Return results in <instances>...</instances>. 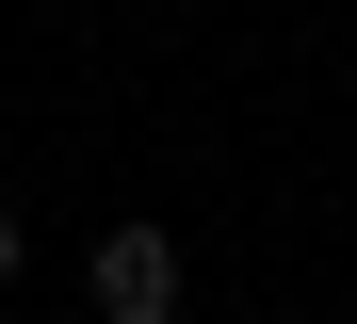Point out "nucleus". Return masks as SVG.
<instances>
[{
	"instance_id": "f03ea898",
	"label": "nucleus",
	"mask_w": 357,
	"mask_h": 324,
	"mask_svg": "<svg viewBox=\"0 0 357 324\" xmlns=\"http://www.w3.org/2000/svg\"><path fill=\"white\" fill-rule=\"evenodd\" d=\"M0 276H17V211H0Z\"/></svg>"
},
{
	"instance_id": "f257e3e1",
	"label": "nucleus",
	"mask_w": 357,
	"mask_h": 324,
	"mask_svg": "<svg viewBox=\"0 0 357 324\" xmlns=\"http://www.w3.org/2000/svg\"><path fill=\"white\" fill-rule=\"evenodd\" d=\"M82 292H98V324H178V243L162 227H114Z\"/></svg>"
}]
</instances>
